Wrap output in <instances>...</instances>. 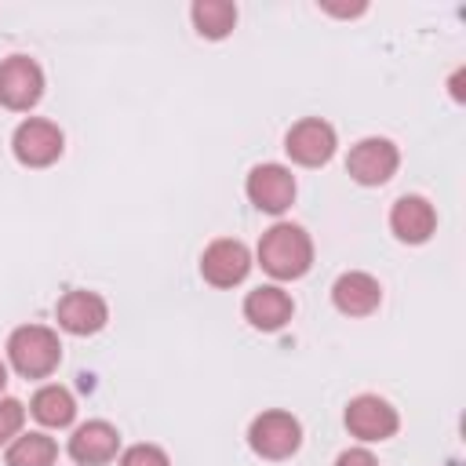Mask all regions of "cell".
<instances>
[{"mask_svg": "<svg viewBox=\"0 0 466 466\" xmlns=\"http://www.w3.org/2000/svg\"><path fill=\"white\" fill-rule=\"evenodd\" d=\"M258 262L269 277L277 280H295L309 269L313 262V240L302 226H291V222H277L273 229L262 233L258 240Z\"/></svg>", "mask_w": 466, "mask_h": 466, "instance_id": "cell-1", "label": "cell"}, {"mask_svg": "<svg viewBox=\"0 0 466 466\" xmlns=\"http://www.w3.org/2000/svg\"><path fill=\"white\" fill-rule=\"evenodd\" d=\"M7 357H11V364H15L18 375H25V379H44V375H51V371L58 368V360H62V342H58V335H55L51 328H44V324H22V328H15L11 339H7Z\"/></svg>", "mask_w": 466, "mask_h": 466, "instance_id": "cell-2", "label": "cell"}, {"mask_svg": "<svg viewBox=\"0 0 466 466\" xmlns=\"http://www.w3.org/2000/svg\"><path fill=\"white\" fill-rule=\"evenodd\" d=\"M248 444L262 459H288L302 444V426L288 411H262L248 430Z\"/></svg>", "mask_w": 466, "mask_h": 466, "instance_id": "cell-3", "label": "cell"}, {"mask_svg": "<svg viewBox=\"0 0 466 466\" xmlns=\"http://www.w3.org/2000/svg\"><path fill=\"white\" fill-rule=\"evenodd\" d=\"M44 95V73L33 58L11 55L0 62V106L7 109H33Z\"/></svg>", "mask_w": 466, "mask_h": 466, "instance_id": "cell-4", "label": "cell"}, {"mask_svg": "<svg viewBox=\"0 0 466 466\" xmlns=\"http://www.w3.org/2000/svg\"><path fill=\"white\" fill-rule=\"evenodd\" d=\"M11 149L22 164L29 167H47L62 157V131L58 124L51 120H40V116H29L15 127V138H11Z\"/></svg>", "mask_w": 466, "mask_h": 466, "instance_id": "cell-5", "label": "cell"}, {"mask_svg": "<svg viewBox=\"0 0 466 466\" xmlns=\"http://www.w3.org/2000/svg\"><path fill=\"white\" fill-rule=\"evenodd\" d=\"M248 200L258 211H269V215L288 211L291 200H295L291 171L284 164H258V167H251V175H248Z\"/></svg>", "mask_w": 466, "mask_h": 466, "instance_id": "cell-6", "label": "cell"}, {"mask_svg": "<svg viewBox=\"0 0 466 466\" xmlns=\"http://www.w3.org/2000/svg\"><path fill=\"white\" fill-rule=\"evenodd\" d=\"M284 149L295 164H306V167H317V164H328L331 153H335V127L320 116H309V120H299L288 138H284Z\"/></svg>", "mask_w": 466, "mask_h": 466, "instance_id": "cell-7", "label": "cell"}, {"mask_svg": "<svg viewBox=\"0 0 466 466\" xmlns=\"http://www.w3.org/2000/svg\"><path fill=\"white\" fill-rule=\"evenodd\" d=\"M397 160H400V153L390 138H360L350 149L346 167L360 186H382L397 171Z\"/></svg>", "mask_w": 466, "mask_h": 466, "instance_id": "cell-8", "label": "cell"}, {"mask_svg": "<svg viewBox=\"0 0 466 466\" xmlns=\"http://www.w3.org/2000/svg\"><path fill=\"white\" fill-rule=\"evenodd\" d=\"M248 269H251V255H248V248L240 244V240H215V244H208L204 248V255H200V273H204V280L208 284H215V288H233V284H240L244 277H248Z\"/></svg>", "mask_w": 466, "mask_h": 466, "instance_id": "cell-9", "label": "cell"}, {"mask_svg": "<svg viewBox=\"0 0 466 466\" xmlns=\"http://www.w3.org/2000/svg\"><path fill=\"white\" fill-rule=\"evenodd\" d=\"M346 426H350V433L360 437V441H386V437H393V430H397V411H393L382 397L360 393V397H353L350 408H346Z\"/></svg>", "mask_w": 466, "mask_h": 466, "instance_id": "cell-10", "label": "cell"}, {"mask_svg": "<svg viewBox=\"0 0 466 466\" xmlns=\"http://www.w3.org/2000/svg\"><path fill=\"white\" fill-rule=\"evenodd\" d=\"M331 302H335V309L346 313V317H368V313L379 309L382 288H379V280H375L371 273L350 269V273H342V277L331 284Z\"/></svg>", "mask_w": 466, "mask_h": 466, "instance_id": "cell-11", "label": "cell"}, {"mask_svg": "<svg viewBox=\"0 0 466 466\" xmlns=\"http://www.w3.org/2000/svg\"><path fill=\"white\" fill-rule=\"evenodd\" d=\"M55 317L73 335H95L109 320V309H106V299L95 295V291H69V295L58 299Z\"/></svg>", "mask_w": 466, "mask_h": 466, "instance_id": "cell-12", "label": "cell"}, {"mask_svg": "<svg viewBox=\"0 0 466 466\" xmlns=\"http://www.w3.org/2000/svg\"><path fill=\"white\" fill-rule=\"evenodd\" d=\"M291 313H295V302H291V295H288L284 288H277V284H262V288L248 291V299H244V317H248V324L258 328V331H277V328H284V324L291 320Z\"/></svg>", "mask_w": 466, "mask_h": 466, "instance_id": "cell-13", "label": "cell"}, {"mask_svg": "<svg viewBox=\"0 0 466 466\" xmlns=\"http://www.w3.org/2000/svg\"><path fill=\"white\" fill-rule=\"evenodd\" d=\"M390 229L404 244H422L437 229V211L426 197H400L390 211Z\"/></svg>", "mask_w": 466, "mask_h": 466, "instance_id": "cell-14", "label": "cell"}, {"mask_svg": "<svg viewBox=\"0 0 466 466\" xmlns=\"http://www.w3.org/2000/svg\"><path fill=\"white\" fill-rule=\"evenodd\" d=\"M120 448V437L109 422H84L73 437H69V455L80 462V466H106Z\"/></svg>", "mask_w": 466, "mask_h": 466, "instance_id": "cell-15", "label": "cell"}, {"mask_svg": "<svg viewBox=\"0 0 466 466\" xmlns=\"http://www.w3.org/2000/svg\"><path fill=\"white\" fill-rule=\"evenodd\" d=\"M189 15H193L197 33L208 40H222L237 25V7L229 0H197Z\"/></svg>", "mask_w": 466, "mask_h": 466, "instance_id": "cell-16", "label": "cell"}, {"mask_svg": "<svg viewBox=\"0 0 466 466\" xmlns=\"http://www.w3.org/2000/svg\"><path fill=\"white\" fill-rule=\"evenodd\" d=\"M29 408H33L36 422H44V426H69L73 415H76L73 393L62 390V386H44V390H36Z\"/></svg>", "mask_w": 466, "mask_h": 466, "instance_id": "cell-17", "label": "cell"}, {"mask_svg": "<svg viewBox=\"0 0 466 466\" xmlns=\"http://www.w3.org/2000/svg\"><path fill=\"white\" fill-rule=\"evenodd\" d=\"M55 441L44 433H25L7 448V466H55Z\"/></svg>", "mask_w": 466, "mask_h": 466, "instance_id": "cell-18", "label": "cell"}, {"mask_svg": "<svg viewBox=\"0 0 466 466\" xmlns=\"http://www.w3.org/2000/svg\"><path fill=\"white\" fill-rule=\"evenodd\" d=\"M120 466H171L157 444H135L120 455Z\"/></svg>", "mask_w": 466, "mask_h": 466, "instance_id": "cell-19", "label": "cell"}, {"mask_svg": "<svg viewBox=\"0 0 466 466\" xmlns=\"http://www.w3.org/2000/svg\"><path fill=\"white\" fill-rule=\"evenodd\" d=\"M22 419H25V408L18 400H0V444H7L18 430H22Z\"/></svg>", "mask_w": 466, "mask_h": 466, "instance_id": "cell-20", "label": "cell"}, {"mask_svg": "<svg viewBox=\"0 0 466 466\" xmlns=\"http://www.w3.org/2000/svg\"><path fill=\"white\" fill-rule=\"evenodd\" d=\"M335 466H379V462H375V455L368 448H350V451H342L335 459Z\"/></svg>", "mask_w": 466, "mask_h": 466, "instance_id": "cell-21", "label": "cell"}, {"mask_svg": "<svg viewBox=\"0 0 466 466\" xmlns=\"http://www.w3.org/2000/svg\"><path fill=\"white\" fill-rule=\"evenodd\" d=\"M459 84H462V69L451 76V95H455V98H462V87H459Z\"/></svg>", "mask_w": 466, "mask_h": 466, "instance_id": "cell-22", "label": "cell"}, {"mask_svg": "<svg viewBox=\"0 0 466 466\" xmlns=\"http://www.w3.org/2000/svg\"><path fill=\"white\" fill-rule=\"evenodd\" d=\"M4 382H7V368L0 364V390H4Z\"/></svg>", "mask_w": 466, "mask_h": 466, "instance_id": "cell-23", "label": "cell"}]
</instances>
